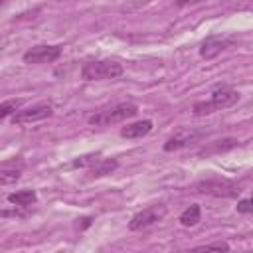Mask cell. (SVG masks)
Returning a JSON list of instances; mask_svg holds the SVG:
<instances>
[{
    "mask_svg": "<svg viewBox=\"0 0 253 253\" xmlns=\"http://www.w3.org/2000/svg\"><path fill=\"white\" fill-rule=\"evenodd\" d=\"M136 113H138V107L134 103H117V105H111L107 109H101V111L93 113L87 119V123L93 125V126H109V125L132 119Z\"/></svg>",
    "mask_w": 253,
    "mask_h": 253,
    "instance_id": "1",
    "label": "cell"
},
{
    "mask_svg": "<svg viewBox=\"0 0 253 253\" xmlns=\"http://www.w3.org/2000/svg\"><path fill=\"white\" fill-rule=\"evenodd\" d=\"M237 101H239V93H237V91L227 89V87H221V89L213 91L208 101H198V103L192 107V111H194L196 117H204V115H211V113H215V111L233 107Z\"/></svg>",
    "mask_w": 253,
    "mask_h": 253,
    "instance_id": "2",
    "label": "cell"
},
{
    "mask_svg": "<svg viewBox=\"0 0 253 253\" xmlns=\"http://www.w3.org/2000/svg\"><path fill=\"white\" fill-rule=\"evenodd\" d=\"M123 75V65L113 59H93L83 63L81 77L85 81H103V79H117Z\"/></svg>",
    "mask_w": 253,
    "mask_h": 253,
    "instance_id": "3",
    "label": "cell"
},
{
    "mask_svg": "<svg viewBox=\"0 0 253 253\" xmlns=\"http://www.w3.org/2000/svg\"><path fill=\"white\" fill-rule=\"evenodd\" d=\"M164 215H166V206H164V204L148 206V208L140 210L138 213H134V215L130 217L128 229H130V231H138V229L150 227V225H154L156 221H160Z\"/></svg>",
    "mask_w": 253,
    "mask_h": 253,
    "instance_id": "4",
    "label": "cell"
},
{
    "mask_svg": "<svg viewBox=\"0 0 253 253\" xmlns=\"http://www.w3.org/2000/svg\"><path fill=\"white\" fill-rule=\"evenodd\" d=\"M51 113H53V109L49 103H38V105H32L28 109L16 111L12 115V123L14 125H30V123H38V121L51 117Z\"/></svg>",
    "mask_w": 253,
    "mask_h": 253,
    "instance_id": "5",
    "label": "cell"
},
{
    "mask_svg": "<svg viewBox=\"0 0 253 253\" xmlns=\"http://www.w3.org/2000/svg\"><path fill=\"white\" fill-rule=\"evenodd\" d=\"M61 55V45H34L24 53L26 63H51Z\"/></svg>",
    "mask_w": 253,
    "mask_h": 253,
    "instance_id": "6",
    "label": "cell"
},
{
    "mask_svg": "<svg viewBox=\"0 0 253 253\" xmlns=\"http://www.w3.org/2000/svg\"><path fill=\"white\" fill-rule=\"evenodd\" d=\"M198 192L202 194H211V196H223V198H233L239 194V188L229 184V182H219V180H206L198 184Z\"/></svg>",
    "mask_w": 253,
    "mask_h": 253,
    "instance_id": "7",
    "label": "cell"
},
{
    "mask_svg": "<svg viewBox=\"0 0 253 253\" xmlns=\"http://www.w3.org/2000/svg\"><path fill=\"white\" fill-rule=\"evenodd\" d=\"M231 45V40L221 38V36H210L202 42L200 45V55L204 59H213L215 55H219L223 49H227Z\"/></svg>",
    "mask_w": 253,
    "mask_h": 253,
    "instance_id": "8",
    "label": "cell"
},
{
    "mask_svg": "<svg viewBox=\"0 0 253 253\" xmlns=\"http://www.w3.org/2000/svg\"><path fill=\"white\" fill-rule=\"evenodd\" d=\"M202 136L200 130H190V128H184V130H178L174 136H170L166 142H164V150L166 152H172V150H180L192 142H196L198 138Z\"/></svg>",
    "mask_w": 253,
    "mask_h": 253,
    "instance_id": "9",
    "label": "cell"
},
{
    "mask_svg": "<svg viewBox=\"0 0 253 253\" xmlns=\"http://www.w3.org/2000/svg\"><path fill=\"white\" fill-rule=\"evenodd\" d=\"M150 130H152V121L144 119V121H136V123L126 125V126L121 130V136H123V138H142V136H146Z\"/></svg>",
    "mask_w": 253,
    "mask_h": 253,
    "instance_id": "10",
    "label": "cell"
},
{
    "mask_svg": "<svg viewBox=\"0 0 253 253\" xmlns=\"http://www.w3.org/2000/svg\"><path fill=\"white\" fill-rule=\"evenodd\" d=\"M38 196L34 190H20V192H12L8 196V202L14 204V206H20V208H30L32 204H36Z\"/></svg>",
    "mask_w": 253,
    "mask_h": 253,
    "instance_id": "11",
    "label": "cell"
},
{
    "mask_svg": "<svg viewBox=\"0 0 253 253\" xmlns=\"http://www.w3.org/2000/svg\"><path fill=\"white\" fill-rule=\"evenodd\" d=\"M117 168V160H109V158H99L93 166H89V176L91 178H101L111 174Z\"/></svg>",
    "mask_w": 253,
    "mask_h": 253,
    "instance_id": "12",
    "label": "cell"
},
{
    "mask_svg": "<svg viewBox=\"0 0 253 253\" xmlns=\"http://www.w3.org/2000/svg\"><path fill=\"white\" fill-rule=\"evenodd\" d=\"M200 217H202L200 206H198V204H192L190 208H186V210L180 213V223H182L184 227H194V225L200 221Z\"/></svg>",
    "mask_w": 253,
    "mask_h": 253,
    "instance_id": "13",
    "label": "cell"
},
{
    "mask_svg": "<svg viewBox=\"0 0 253 253\" xmlns=\"http://www.w3.org/2000/svg\"><path fill=\"white\" fill-rule=\"evenodd\" d=\"M20 180V170L14 168H0V186H10Z\"/></svg>",
    "mask_w": 253,
    "mask_h": 253,
    "instance_id": "14",
    "label": "cell"
},
{
    "mask_svg": "<svg viewBox=\"0 0 253 253\" xmlns=\"http://www.w3.org/2000/svg\"><path fill=\"white\" fill-rule=\"evenodd\" d=\"M101 158V152H91V154H83V156H79L77 160H73V168H89V166H93L97 160Z\"/></svg>",
    "mask_w": 253,
    "mask_h": 253,
    "instance_id": "15",
    "label": "cell"
},
{
    "mask_svg": "<svg viewBox=\"0 0 253 253\" xmlns=\"http://www.w3.org/2000/svg\"><path fill=\"white\" fill-rule=\"evenodd\" d=\"M22 105V99H12V101H6V103H0V119H6L10 115H14Z\"/></svg>",
    "mask_w": 253,
    "mask_h": 253,
    "instance_id": "16",
    "label": "cell"
},
{
    "mask_svg": "<svg viewBox=\"0 0 253 253\" xmlns=\"http://www.w3.org/2000/svg\"><path fill=\"white\" fill-rule=\"evenodd\" d=\"M202 249H215V251H229V245L227 243H208V245H202V247H198V251H202Z\"/></svg>",
    "mask_w": 253,
    "mask_h": 253,
    "instance_id": "17",
    "label": "cell"
},
{
    "mask_svg": "<svg viewBox=\"0 0 253 253\" xmlns=\"http://www.w3.org/2000/svg\"><path fill=\"white\" fill-rule=\"evenodd\" d=\"M237 211H239V213H249V211H251V200H249V198L241 200V202L237 204Z\"/></svg>",
    "mask_w": 253,
    "mask_h": 253,
    "instance_id": "18",
    "label": "cell"
},
{
    "mask_svg": "<svg viewBox=\"0 0 253 253\" xmlns=\"http://www.w3.org/2000/svg\"><path fill=\"white\" fill-rule=\"evenodd\" d=\"M198 2H204V0H176V6L184 8V6H192V4H198Z\"/></svg>",
    "mask_w": 253,
    "mask_h": 253,
    "instance_id": "19",
    "label": "cell"
},
{
    "mask_svg": "<svg viewBox=\"0 0 253 253\" xmlns=\"http://www.w3.org/2000/svg\"><path fill=\"white\" fill-rule=\"evenodd\" d=\"M2 2H4V0H0V4H2Z\"/></svg>",
    "mask_w": 253,
    "mask_h": 253,
    "instance_id": "20",
    "label": "cell"
}]
</instances>
